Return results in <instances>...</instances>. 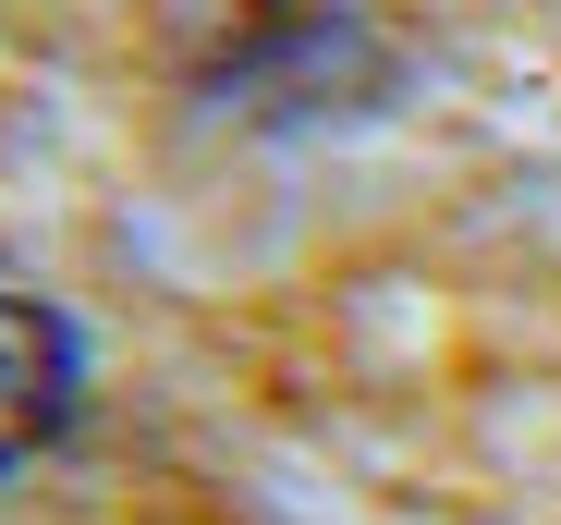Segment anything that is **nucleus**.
<instances>
[{
  "mask_svg": "<svg viewBox=\"0 0 561 525\" xmlns=\"http://www.w3.org/2000/svg\"><path fill=\"white\" fill-rule=\"evenodd\" d=\"M73 391H85V342H73V318H49L37 294L0 282V477L37 465L61 427H73Z\"/></svg>",
  "mask_w": 561,
  "mask_h": 525,
  "instance_id": "f257e3e1",
  "label": "nucleus"
}]
</instances>
